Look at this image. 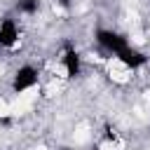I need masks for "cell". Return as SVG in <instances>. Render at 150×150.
I'll list each match as a JSON object with an SVG mask.
<instances>
[{"label": "cell", "mask_w": 150, "mask_h": 150, "mask_svg": "<svg viewBox=\"0 0 150 150\" xmlns=\"http://www.w3.org/2000/svg\"><path fill=\"white\" fill-rule=\"evenodd\" d=\"M94 42L103 54H110V56H117L120 52H124L131 45L124 33L112 30V28H96L94 30Z\"/></svg>", "instance_id": "1"}, {"label": "cell", "mask_w": 150, "mask_h": 150, "mask_svg": "<svg viewBox=\"0 0 150 150\" xmlns=\"http://www.w3.org/2000/svg\"><path fill=\"white\" fill-rule=\"evenodd\" d=\"M38 80H40V73H38V68L33 66V63H23V66H19L16 70H14V75H12V91L14 94H23V91H28V89H33L35 84H38Z\"/></svg>", "instance_id": "2"}, {"label": "cell", "mask_w": 150, "mask_h": 150, "mask_svg": "<svg viewBox=\"0 0 150 150\" xmlns=\"http://www.w3.org/2000/svg\"><path fill=\"white\" fill-rule=\"evenodd\" d=\"M124 68H129V70H138V68H143L145 63H148V56L141 52V49H136L134 45H129L124 52H120L117 56H115Z\"/></svg>", "instance_id": "3"}, {"label": "cell", "mask_w": 150, "mask_h": 150, "mask_svg": "<svg viewBox=\"0 0 150 150\" xmlns=\"http://www.w3.org/2000/svg\"><path fill=\"white\" fill-rule=\"evenodd\" d=\"M61 63H63L66 77L75 80V77H80V75H82V56H80V52H77L75 47H68V49L63 52Z\"/></svg>", "instance_id": "4"}, {"label": "cell", "mask_w": 150, "mask_h": 150, "mask_svg": "<svg viewBox=\"0 0 150 150\" xmlns=\"http://www.w3.org/2000/svg\"><path fill=\"white\" fill-rule=\"evenodd\" d=\"M16 42H19V26L12 16H5L0 21V47L12 49Z\"/></svg>", "instance_id": "5"}, {"label": "cell", "mask_w": 150, "mask_h": 150, "mask_svg": "<svg viewBox=\"0 0 150 150\" xmlns=\"http://www.w3.org/2000/svg\"><path fill=\"white\" fill-rule=\"evenodd\" d=\"M16 12L19 14H28V16H33V14H38V9H40V0H16Z\"/></svg>", "instance_id": "6"}, {"label": "cell", "mask_w": 150, "mask_h": 150, "mask_svg": "<svg viewBox=\"0 0 150 150\" xmlns=\"http://www.w3.org/2000/svg\"><path fill=\"white\" fill-rule=\"evenodd\" d=\"M56 2H59L63 9H70V0H56Z\"/></svg>", "instance_id": "7"}, {"label": "cell", "mask_w": 150, "mask_h": 150, "mask_svg": "<svg viewBox=\"0 0 150 150\" xmlns=\"http://www.w3.org/2000/svg\"><path fill=\"white\" fill-rule=\"evenodd\" d=\"M63 150H75V148H63ZM89 150H96V148H89Z\"/></svg>", "instance_id": "8"}]
</instances>
